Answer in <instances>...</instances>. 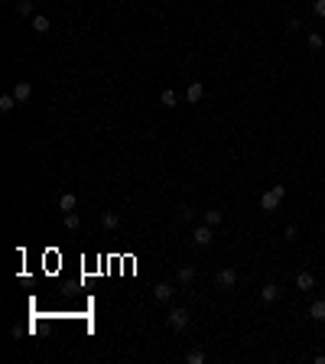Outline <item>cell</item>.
Here are the masks:
<instances>
[{"instance_id":"1","label":"cell","mask_w":325,"mask_h":364,"mask_svg":"<svg viewBox=\"0 0 325 364\" xmlns=\"http://www.w3.org/2000/svg\"><path fill=\"white\" fill-rule=\"evenodd\" d=\"M283 195H286V189L277 182L270 192H263V195H260V208H263V211H277V208H280V202H283Z\"/></svg>"},{"instance_id":"2","label":"cell","mask_w":325,"mask_h":364,"mask_svg":"<svg viewBox=\"0 0 325 364\" xmlns=\"http://www.w3.org/2000/svg\"><path fill=\"white\" fill-rule=\"evenodd\" d=\"M166 325H169V328H176V332L189 328V309H172V312L166 316Z\"/></svg>"},{"instance_id":"3","label":"cell","mask_w":325,"mask_h":364,"mask_svg":"<svg viewBox=\"0 0 325 364\" xmlns=\"http://www.w3.org/2000/svg\"><path fill=\"white\" fill-rule=\"evenodd\" d=\"M212 237H215L212 225H198L195 231H192V244H195V247H208V244H212Z\"/></svg>"},{"instance_id":"4","label":"cell","mask_w":325,"mask_h":364,"mask_svg":"<svg viewBox=\"0 0 325 364\" xmlns=\"http://www.w3.org/2000/svg\"><path fill=\"white\" fill-rule=\"evenodd\" d=\"M215 283H218V286H221V289H231L234 283H238V273H234L231 267H221V270L215 273Z\"/></svg>"},{"instance_id":"5","label":"cell","mask_w":325,"mask_h":364,"mask_svg":"<svg viewBox=\"0 0 325 364\" xmlns=\"http://www.w3.org/2000/svg\"><path fill=\"white\" fill-rule=\"evenodd\" d=\"M172 293H176V286H172V283H156V286H153V296H156V303H169V299H172Z\"/></svg>"},{"instance_id":"6","label":"cell","mask_w":325,"mask_h":364,"mask_svg":"<svg viewBox=\"0 0 325 364\" xmlns=\"http://www.w3.org/2000/svg\"><path fill=\"white\" fill-rule=\"evenodd\" d=\"M30 94H33V85H30V82H16V85H13L16 104H26V101H30Z\"/></svg>"},{"instance_id":"7","label":"cell","mask_w":325,"mask_h":364,"mask_svg":"<svg viewBox=\"0 0 325 364\" xmlns=\"http://www.w3.org/2000/svg\"><path fill=\"white\" fill-rule=\"evenodd\" d=\"M176 283H179V286H189V283H195V267H192V263L179 267V273H176Z\"/></svg>"},{"instance_id":"8","label":"cell","mask_w":325,"mask_h":364,"mask_svg":"<svg viewBox=\"0 0 325 364\" xmlns=\"http://www.w3.org/2000/svg\"><path fill=\"white\" fill-rule=\"evenodd\" d=\"M260 299H263V303H277V299H280V286H277V283H263V286H260Z\"/></svg>"},{"instance_id":"9","label":"cell","mask_w":325,"mask_h":364,"mask_svg":"<svg viewBox=\"0 0 325 364\" xmlns=\"http://www.w3.org/2000/svg\"><path fill=\"white\" fill-rule=\"evenodd\" d=\"M296 286H299L303 293H309V289L315 286V277H312L309 270H299V273H296Z\"/></svg>"},{"instance_id":"10","label":"cell","mask_w":325,"mask_h":364,"mask_svg":"<svg viewBox=\"0 0 325 364\" xmlns=\"http://www.w3.org/2000/svg\"><path fill=\"white\" fill-rule=\"evenodd\" d=\"M75 205H78V199H75L72 192H62V195H59V208H62V215L75 211Z\"/></svg>"},{"instance_id":"11","label":"cell","mask_w":325,"mask_h":364,"mask_svg":"<svg viewBox=\"0 0 325 364\" xmlns=\"http://www.w3.org/2000/svg\"><path fill=\"white\" fill-rule=\"evenodd\" d=\"M309 319L312 322H325V299H315L309 306Z\"/></svg>"},{"instance_id":"12","label":"cell","mask_w":325,"mask_h":364,"mask_svg":"<svg viewBox=\"0 0 325 364\" xmlns=\"http://www.w3.org/2000/svg\"><path fill=\"white\" fill-rule=\"evenodd\" d=\"M202 218H205V225H212V228H218L224 221V215L218 208H205V211H202Z\"/></svg>"},{"instance_id":"13","label":"cell","mask_w":325,"mask_h":364,"mask_svg":"<svg viewBox=\"0 0 325 364\" xmlns=\"http://www.w3.org/2000/svg\"><path fill=\"white\" fill-rule=\"evenodd\" d=\"M202 94H205V88H202V82H192V85H189V91H186L189 104H198V101H202Z\"/></svg>"},{"instance_id":"14","label":"cell","mask_w":325,"mask_h":364,"mask_svg":"<svg viewBox=\"0 0 325 364\" xmlns=\"http://www.w3.org/2000/svg\"><path fill=\"white\" fill-rule=\"evenodd\" d=\"M101 225L108 228V231H117V228H120V218L114 215V211H104V215H101Z\"/></svg>"},{"instance_id":"15","label":"cell","mask_w":325,"mask_h":364,"mask_svg":"<svg viewBox=\"0 0 325 364\" xmlns=\"http://www.w3.org/2000/svg\"><path fill=\"white\" fill-rule=\"evenodd\" d=\"M33 33H39V36L49 33V20H46V16H33Z\"/></svg>"},{"instance_id":"16","label":"cell","mask_w":325,"mask_h":364,"mask_svg":"<svg viewBox=\"0 0 325 364\" xmlns=\"http://www.w3.org/2000/svg\"><path fill=\"white\" fill-rule=\"evenodd\" d=\"M186 361H189V364H205V361H208V354L202 351V348H192V351L186 354Z\"/></svg>"},{"instance_id":"17","label":"cell","mask_w":325,"mask_h":364,"mask_svg":"<svg viewBox=\"0 0 325 364\" xmlns=\"http://www.w3.org/2000/svg\"><path fill=\"white\" fill-rule=\"evenodd\" d=\"M160 101H163V108H176V101H179V98H176V91H172V88H163Z\"/></svg>"},{"instance_id":"18","label":"cell","mask_w":325,"mask_h":364,"mask_svg":"<svg viewBox=\"0 0 325 364\" xmlns=\"http://www.w3.org/2000/svg\"><path fill=\"white\" fill-rule=\"evenodd\" d=\"M62 221H65V228H68V231H78V228H82V218H78L75 211H68V215H65Z\"/></svg>"},{"instance_id":"19","label":"cell","mask_w":325,"mask_h":364,"mask_svg":"<svg viewBox=\"0 0 325 364\" xmlns=\"http://www.w3.org/2000/svg\"><path fill=\"white\" fill-rule=\"evenodd\" d=\"M13 108H16V98H13V91L0 98V111H4V114H7V111H13Z\"/></svg>"},{"instance_id":"20","label":"cell","mask_w":325,"mask_h":364,"mask_svg":"<svg viewBox=\"0 0 325 364\" xmlns=\"http://www.w3.org/2000/svg\"><path fill=\"white\" fill-rule=\"evenodd\" d=\"M306 42H309V49H312V52H319V49H322V42H325V39L319 36V33H309V36H306Z\"/></svg>"},{"instance_id":"21","label":"cell","mask_w":325,"mask_h":364,"mask_svg":"<svg viewBox=\"0 0 325 364\" xmlns=\"http://www.w3.org/2000/svg\"><path fill=\"white\" fill-rule=\"evenodd\" d=\"M16 13H20V16H33V0H20V4H16Z\"/></svg>"},{"instance_id":"22","label":"cell","mask_w":325,"mask_h":364,"mask_svg":"<svg viewBox=\"0 0 325 364\" xmlns=\"http://www.w3.org/2000/svg\"><path fill=\"white\" fill-rule=\"evenodd\" d=\"M296 234H299V231H296V225H286V231H283L286 241H296Z\"/></svg>"},{"instance_id":"23","label":"cell","mask_w":325,"mask_h":364,"mask_svg":"<svg viewBox=\"0 0 325 364\" xmlns=\"http://www.w3.org/2000/svg\"><path fill=\"white\" fill-rule=\"evenodd\" d=\"M312 10H315V16H322V20H325V0H315Z\"/></svg>"},{"instance_id":"24","label":"cell","mask_w":325,"mask_h":364,"mask_svg":"<svg viewBox=\"0 0 325 364\" xmlns=\"http://www.w3.org/2000/svg\"><path fill=\"white\" fill-rule=\"evenodd\" d=\"M179 215H182V218H192V215H195V211H192L189 205H179Z\"/></svg>"}]
</instances>
